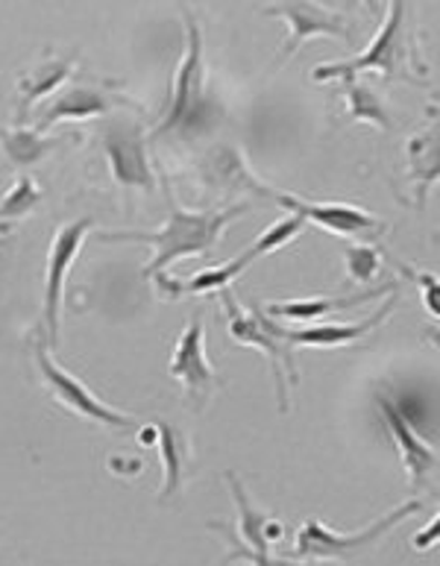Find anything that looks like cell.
<instances>
[{
	"mask_svg": "<svg viewBox=\"0 0 440 566\" xmlns=\"http://www.w3.org/2000/svg\"><path fill=\"white\" fill-rule=\"evenodd\" d=\"M168 220L153 232H103L101 241L106 244H147L153 250V259L147 262L145 280H156L159 273H168L170 264L191 255H209L220 244V238L229 229L232 220L250 209L247 203L232 206V209H209V212H195L177 203V197L168 191Z\"/></svg>",
	"mask_w": 440,
	"mask_h": 566,
	"instance_id": "cell-1",
	"label": "cell"
},
{
	"mask_svg": "<svg viewBox=\"0 0 440 566\" xmlns=\"http://www.w3.org/2000/svg\"><path fill=\"white\" fill-rule=\"evenodd\" d=\"M376 71L385 83H423L429 74L415 30L408 24V0H388L385 21L365 51L353 60L326 62L312 71L314 83H332L338 76Z\"/></svg>",
	"mask_w": 440,
	"mask_h": 566,
	"instance_id": "cell-2",
	"label": "cell"
},
{
	"mask_svg": "<svg viewBox=\"0 0 440 566\" xmlns=\"http://www.w3.org/2000/svg\"><path fill=\"white\" fill-rule=\"evenodd\" d=\"M182 27H186V48L182 60L174 71L170 83L168 109L161 120L153 127V136H191L212 127L218 101L209 85V65H206V35L191 9H182Z\"/></svg>",
	"mask_w": 440,
	"mask_h": 566,
	"instance_id": "cell-3",
	"label": "cell"
},
{
	"mask_svg": "<svg viewBox=\"0 0 440 566\" xmlns=\"http://www.w3.org/2000/svg\"><path fill=\"white\" fill-rule=\"evenodd\" d=\"M218 303L227 314V332L229 338L241 344V347L259 349L262 355H268V361L273 367V376H276V399H280V411H289V385L300 381V370H296V347L289 344L282 326L273 323L271 314L262 312H247L244 305L238 303L232 287H223L218 291Z\"/></svg>",
	"mask_w": 440,
	"mask_h": 566,
	"instance_id": "cell-4",
	"label": "cell"
},
{
	"mask_svg": "<svg viewBox=\"0 0 440 566\" xmlns=\"http://www.w3.org/2000/svg\"><path fill=\"white\" fill-rule=\"evenodd\" d=\"M103 165L109 170V179L127 195H153L156 191V174H153L150 153H147V129L142 120L127 115H103L97 127Z\"/></svg>",
	"mask_w": 440,
	"mask_h": 566,
	"instance_id": "cell-5",
	"label": "cell"
},
{
	"mask_svg": "<svg viewBox=\"0 0 440 566\" xmlns=\"http://www.w3.org/2000/svg\"><path fill=\"white\" fill-rule=\"evenodd\" d=\"M423 507L420 499H408L402 505H397L394 511H388L385 516L379 520H373L370 525H365L362 532H353V534H341V532H332L326 525L312 516V520H305L294 534V549L285 555L291 560H349L356 552L362 549H370L376 543L385 537L388 532H394L402 520L408 516H415L417 511Z\"/></svg>",
	"mask_w": 440,
	"mask_h": 566,
	"instance_id": "cell-6",
	"label": "cell"
},
{
	"mask_svg": "<svg viewBox=\"0 0 440 566\" xmlns=\"http://www.w3.org/2000/svg\"><path fill=\"white\" fill-rule=\"evenodd\" d=\"M30 349H33L35 370H39V379H42L44 390L51 394V399L60 408H65L69 415L80 417L85 423L106 426V429H133L138 426V420L133 415H124L118 408L106 406L94 390H88L83 381L76 379L74 373L65 370L56 358L51 355L48 344H44L39 335H33L30 340Z\"/></svg>",
	"mask_w": 440,
	"mask_h": 566,
	"instance_id": "cell-7",
	"label": "cell"
},
{
	"mask_svg": "<svg viewBox=\"0 0 440 566\" xmlns=\"http://www.w3.org/2000/svg\"><path fill=\"white\" fill-rule=\"evenodd\" d=\"M247 188H253L255 195L268 197L273 203L285 209L289 214L303 218L305 223H317L321 229L332 232L338 238H353V241H379L388 232V223L379 220L373 212L362 209V206L349 203H314V200H303V197L285 195L280 188L268 186L262 179L255 177L253 170H247L244 179Z\"/></svg>",
	"mask_w": 440,
	"mask_h": 566,
	"instance_id": "cell-8",
	"label": "cell"
},
{
	"mask_svg": "<svg viewBox=\"0 0 440 566\" xmlns=\"http://www.w3.org/2000/svg\"><path fill=\"white\" fill-rule=\"evenodd\" d=\"M94 229L92 218H80L62 223L51 238L48 247V264H44V287H42V321L35 332H42L48 347H60V323H62V303H65V285L74 271L80 250L85 238Z\"/></svg>",
	"mask_w": 440,
	"mask_h": 566,
	"instance_id": "cell-9",
	"label": "cell"
},
{
	"mask_svg": "<svg viewBox=\"0 0 440 566\" xmlns=\"http://www.w3.org/2000/svg\"><path fill=\"white\" fill-rule=\"evenodd\" d=\"M118 109H136L138 103L124 94V85L115 80H85V83H65L56 94L48 97L42 109L35 112V129L48 133L56 124H83L109 115Z\"/></svg>",
	"mask_w": 440,
	"mask_h": 566,
	"instance_id": "cell-10",
	"label": "cell"
},
{
	"mask_svg": "<svg viewBox=\"0 0 440 566\" xmlns=\"http://www.w3.org/2000/svg\"><path fill=\"white\" fill-rule=\"evenodd\" d=\"M227 488L229 496L235 502L238 507V532L227 528V525L220 523H209L212 532H220L232 543V552H229L227 564H235V560H253V564H273V560H280L273 555V546H280L282 534H285V525L276 520V516L264 514L259 507L250 502L247 496L244 482L238 479L232 470L227 473Z\"/></svg>",
	"mask_w": 440,
	"mask_h": 566,
	"instance_id": "cell-11",
	"label": "cell"
},
{
	"mask_svg": "<svg viewBox=\"0 0 440 566\" xmlns=\"http://www.w3.org/2000/svg\"><path fill=\"white\" fill-rule=\"evenodd\" d=\"M168 373L170 379L182 388V402H186V411H191V415H200L218 394L220 376L212 361H209V355H206L203 314H195L186 323V329L179 332L174 353H170Z\"/></svg>",
	"mask_w": 440,
	"mask_h": 566,
	"instance_id": "cell-12",
	"label": "cell"
},
{
	"mask_svg": "<svg viewBox=\"0 0 440 566\" xmlns=\"http://www.w3.org/2000/svg\"><path fill=\"white\" fill-rule=\"evenodd\" d=\"M262 15L282 18L289 39L282 44L276 69L294 56L305 42L312 39H338V42H356V24L335 9L321 7L317 0H273L271 7L262 9Z\"/></svg>",
	"mask_w": 440,
	"mask_h": 566,
	"instance_id": "cell-13",
	"label": "cell"
},
{
	"mask_svg": "<svg viewBox=\"0 0 440 566\" xmlns=\"http://www.w3.org/2000/svg\"><path fill=\"white\" fill-rule=\"evenodd\" d=\"M376 402H379L381 423L388 429L390 440H394V447H397L399 452V461L406 467L408 484H411V491L417 493L429 479H432L434 470H438V452H434V447L429 440H423L417 434L406 411L397 406V399L381 397L379 394Z\"/></svg>",
	"mask_w": 440,
	"mask_h": 566,
	"instance_id": "cell-14",
	"label": "cell"
},
{
	"mask_svg": "<svg viewBox=\"0 0 440 566\" xmlns=\"http://www.w3.org/2000/svg\"><path fill=\"white\" fill-rule=\"evenodd\" d=\"M76 69H80V56L76 53H48V56L35 62L33 69L18 76L15 124H24L30 109H35L39 103L60 92L62 85L71 83Z\"/></svg>",
	"mask_w": 440,
	"mask_h": 566,
	"instance_id": "cell-15",
	"label": "cell"
},
{
	"mask_svg": "<svg viewBox=\"0 0 440 566\" xmlns=\"http://www.w3.org/2000/svg\"><path fill=\"white\" fill-rule=\"evenodd\" d=\"M397 308V291H390V296L381 303V308L365 317L362 323H317V326H305V329H282L285 338L294 347H314V349H344L353 347L358 340H365L370 332L388 323V317Z\"/></svg>",
	"mask_w": 440,
	"mask_h": 566,
	"instance_id": "cell-16",
	"label": "cell"
},
{
	"mask_svg": "<svg viewBox=\"0 0 440 566\" xmlns=\"http://www.w3.org/2000/svg\"><path fill=\"white\" fill-rule=\"evenodd\" d=\"M390 291H397V282H388V285H373V287H358L356 294L347 296H314V300H291V303H268L264 305V314H271L273 321H323L335 312H349L356 305L373 303V300H381Z\"/></svg>",
	"mask_w": 440,
	"mask_h": 566,
	"instance_id": "cell-17",
	"label": "cell"
},
{
	"mask_svg": "<svg viewBox=\"0 0 440 566\" xmlns=\"http://www.w3.org/2000/svg\"><path fill=\"white\" fill-rule=\"evenodd\" d=\"M332 83L341 85L338 97L344 101V115L341 118L347 120V124H370V127L381 129V133L394 129V115H390L388 103L381 101V94L370 83L362 80V74L338 76Z\"/></svg>",
	"mask_w": 440,
	"mask_h": 566,
	"instance_id": "cell-18",
	"label": "cell"
},
{
	"mask_svg": "<svg viewBox=\"0 0 440 566\" xmlns=\"http://www.w3.org/2000/svg\"><path fill=\"white\" fill-rule=\"evenodd\" d=\"M253 264V259L247 253H241L232 262L214 264V268H206V271L195 273L191 280H170L168 273H159L156 276V287L161 291L165 300H179V296H206V294H218L223 287H232V282L241 276Z\"/></svg>",
	"mask_w": 440,
	"mask_h": 566,
	"instance_id": "cell-19",
	"label": "cell"
},
{
	"mask_svg": "<svg viewBox=\"0 0 440 566\" xmlns=\"http://www.w3.org/2000/svg\"><path fill=\"white\" fill-rule=\"evenodd\" d=\"M69 138H53L48 133L35 127H24V124H15L0 133V150L9 159V165H15L18 170L33 168L39 161H44L51 156L60 144H65Z\"/></svg>",
	"mask_w": 440,
	"mask_h": 566,
	"instance_id": "cell-20",
	"label": "cell"
},
{
	"mask_svg": "<svg viewBox=\"0 0 440 566\" xmlns=\"http://www.w3.org/2000/svg\"><path fill=\"white\" fill-rule=\"evenodd\" d=\"M153 447L159 449V458H161L159 499L161 502H170L174 496H179L182 484H186V467H188L186 434L159 420V423H156V443H153Z\"/></svg>",
	"mask_w": 440,
	"mask_h": 566,
	"instance_id": "cell-21",
	"label": "cell"
},
{
	"mask_svg": "<svg viewBox=\"0 0 440 566\" xmlns=\"http://www.w3.org/2000/svg\"><path fill=\"white\" fill-rule=\"evenodd\" d=\"M406 165L408 177L415 179L417 195H420V206H423L426 191L438 179V127L417 133L406 144Z\"/></svg>",
	"mask_w": 440,
	"mask_h": 566,
	"instance_id": "cell-22",
	"label": "cell"
},
{
	"mask_svg": "<svg viewBox=\"0 0 440 566\" xmlns=\"http://www.w3.org/2000/svg\"><path fill=\"white\" fill-rule=\"evenodd\" d=\"M344 259H347V280L356 282L358 287H367L379 276L385 250L376 241H349L344 244Z\"/></svg>",
	"mask_w": 440,
	"mask_h": 566,
	"instance_id": "cell-23",
	"label": "cell"
},
{
	"mask_svg": "<svg viewBox=\"0 0 440 566\" xmlns=\"http://www.w3.org/2000/svg\"><path fill=\"white\" fill-rule=\"evenodd\" d=\"M42 186L35 182V177L30 174H18L15 182L9 186V191L0 200V220H15V218H27L30 212L39 209L42 203Z\"/></svg>",
	"mask_w": 440,
	"mask_h": 566,
	"instance_id": "cell-24",
	"label": "cell"
},
{
	"mask_svg": "<svg viewBox=\"0 0 440 566\" xmlns=\"http://www.w3.org/2000/svg\"><path fill=\"white\" fill-rule=\"evenodd\" d=\"M305 229V220L296 218V214H289V218L276 220L273 227H268L262 232V235L255 238L253 244L247 247L244 253L253 259V262H259V259H264V255L276 253V250H282V247H289L291 241H294L300 232Z\"/></svg>",
	"mask_w": 440,
	"mask_h": 566,
	"instance_id": "cell-25",
	"label": "cell"
},
{
	"mask_svg": "<svg viewBox=\"0 0 440 566\" xmlns=\"http://www.w3.org/2000/svg\"><path fill=\"white\" fill-rule=\"evenodd\" d=\"M390 262L397 264V271L406 276L411 285L420 291V300H423V308L429 314H432L434 321H438V314H440V287H438V276L429 271H415L411 264L406 262H399V259H390Z\"/></svg>",
	"mask_w": 440,
	"mask_h": 566,
	"instance_id": "cell-26",
	"label": "cell"
},
{
	"mask_svg": "<svg viewBox=\"0 0 440 566\" xmlns=\"http://www.w3.org/2000/svg\"><path fill=\"white\" fill-rule=\"evenodd\" d=\"M438 543V516H432V525H426L423 532L417 534L415 537V549L426 552L429 546H434Z\"/></svg>",
	"mask_w": 440,
	"mask_h": 566,
	"instance_id": "cell-27",
	"label": "cell"
},
{
	"mask_svg": "<svg viewBox=\"0 0 440 566\" xmlns=\"http://www.w3.org/2000/svg\"><path fill=\"white\" fill-rule=\"evenodd\" d=\"M362 3H367V9H370L373 15H379V12H381L379 0H362Z\"/></svg>",
	"mask_w": 440,
	"mask_h": 566,
	"instance_id": "cell-28",
	"label": "cell"
}]
</instances>
